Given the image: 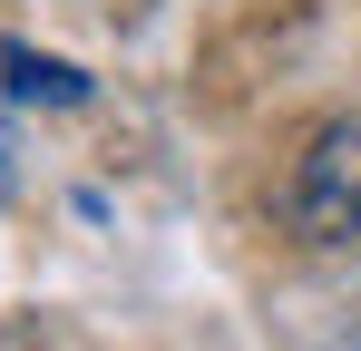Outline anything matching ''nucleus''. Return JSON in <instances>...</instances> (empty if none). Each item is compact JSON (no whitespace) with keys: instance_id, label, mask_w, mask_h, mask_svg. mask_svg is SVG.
Masks as SVG:
<instances>
[{"instance_id":"1","label":"nucleus","mask_w":361,"mask_h":351,"mask_svg":"<svg viewBox=\"0 0 361 351\" xmlns=\"http://www.w3.org/2000/svg\"><path fill=\"white\" fill-rule=\"evenodd\" d=\"M283 215L312 254H352L361 244V127L332 117L312 127V147L293 156V185H283Z\"/></svg>"},{"instance_id":"2","label":"nucleus","mask_w":361,"mask_h":351,"mask_svg":"<svg viewBox=\"0 0 361 351\" xmlns=\"http://www.w3.org/2000/svg\"><path fill=\"white\" fill-rule=\"evenodd\" d=\"M0 68H10V98H39V108H78V98H88V78H78L68 58H39L30 39H10Z\"/></svg>"}]
</instances>
